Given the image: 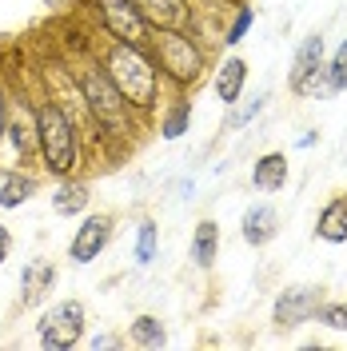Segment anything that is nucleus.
I'll return each instance as SVG.
<instances>
[{
  "label": "nucleus",
  "mask_w": 347,
  "mask_h": 351,
  "mask_svg": "<svg viewBox=\"0 0 347 351\" xmlns=\"http://www.w3.org/2000/svg\"><path fill=\"white\" fill-rule=\"evenodd\" d=\"M148 52H152L160 76H164L176 92H188V88H195L208 76V48L195 40V32H176V28L152 32Z\"/></svg>",
  "instance_id": "39448f33"
},
{
  "label": "nucleus",
  "mask_w": 347,
  "mask_h": 351,
  "mask_svg": "<svg viewBox=\"0 0 347 351\" xmlns=\"http://www.w3.org/2000/svg\"><path fill=\"white\" fill-rule=\"evenodd\" d=\"M327 76H331V88H335V92L347 88V40L335 48V56H331V64H327Z\"/></svg>",
  "instance_id": "a878e982"
},
{
  "label": "nucleus",
  "mask_w": 347,
  "mask_h": 351,
  "mask_svg": "<svg viewBox=\"0 0 347 351\" xmlns=\"http://www.w3.org/2000/svg\"><path fill=\"white\" fill-rule=\"evenodd\" d=\"M36 192V176L24 168H4L0 172V208H21Z\"/></svg>",
  "instance_id": "a211bd4d"
},
{
  "label": "nucleus",
  "mask_w": 347,
  "mask_h": 351,
  "mask_svg": "<svg viewBox=\"0 0 347 351\" xmlns=\"http://www.w3.org/2000/svg\"><path fill=\"white\" fill-rule=\"evenodd\" d=\"M32 80L40 84L44 96H52V100L68 112V120L76 124L80 140H84V152H104L100 128H96V120H92V112H88V100H84V92H80V80H76V72L68 64V56H44L40 68L32 72Z\"/></svg>",
  "instance_id": "20e7f679"
},
{
  "label": "nucleus",
  "mask_w": 347,
  "mask_h": 351,
  "mask_svg": "<svg viewBox=\"0 0 347 351\" xmlns=\"http://www.w3.org/2000/svg\"><path fill=\"white\" fill-rule=\"evenodd\" d=\"M88 199H92V188H88L84 180L64 176V180L56 184V192H52V212H56V216H80L88 208Z\"/></svg>",
  "instance_id": "2eb2a0df"
},
{
  "label": "nucleus",
  "mask_w": 347,
  "mask_h": 351,
  "mask_svg": "<svg viewBox=\"0 0 347 351\" xmlns=\"http://www.w3.org/2000/svg\"><path fill=\"white\" fill-rule=\"evenodd\" d=\"M243 80H248V64H243L239 56H228V60L216 68V96L224 104H236L239 92H243Z\"/></svg>",
  "instance_id": "412c9836"
},
{
  "label": "nucleus",
  "mask_w": 347,
  "mask_h": 351,
  "mask_svg": "<svg viewBox=\"0 0 347 351\" xmlns=\"http://www.w3.org/2000/svg\"><path fill=\"white\" fill-rule=\"evenodd\" d=\"M8 252H12V232L0 228V267H4V260H8Z\"/></svg>",
  "instance_id": "c85d7f7f"
},
{
  "label": "nucleus",
  "mask_w": 347,
  "mask_h": 351,
  "mask_svg": "<svg viewBox=\"0 0 347 351\" xmlns=\"http://www.w3.org/2000/svg\"><path fill=\"white\" fill-rule=\"evenodd\" d=\"M52 287H56V263H48V260L24 263V271H21V307L44 304V295H48Z\"/></svg>",
  "instance_id": "ddd939ff"
},
{
  "label": "nucleus",
  "mask_w": 347,
  "mask_h": 351,
  "mask_svg": "<svg viewBox=\"0 0 347 351\" xmlns=\"http://www.w3.org/2000/svg\"><path fill=\"white\" fill-rule=\"evenodd\" d=\"M4 144L12 148L16 164H32L40 160V148H36V112H32V92L24 80L8 84V128H4Z\"/></svg>",
  "instance_id": "423d86ee"
},
{
  "label": "nucleus",
  "mask_w": 347,
  "mask_h": 351,
  "mask_svg": "<svg viewBox=\"0 0 347 351\" xmlns=\"http://www.w3.org/2000/svg\"><path fill=\"white\" fill-rule=\"evenodd\" d=\"M156 247H160V228H156V219H144L140 228H136V247H132V260L140 263V267H148L156 260Z\"/></svg>",
  "instance_id": "5701e85b"
},
{
  "label": "nucleus",
  "mask_w": 347,
  "mask_h": 351,
  "mask_svg": "<svg viewBox=\"0 0 347 351\" xmlns=\"http://www.w3.org/2000/svg\"><path fill=\"white\" fill-rule=\"evenodd\" d=\"M84 324H88L84 304H80V300H60V304H52L40 315L36 339H40V348H48V351H72L84 339Z\"/></svg>",
  "instance_id": "6e6552de"
},
{
  "label": "nucleus",
  "mask_w": 347,
  "mask_h": 351,
  "mask_svg": "<svg viewBox=\"0 0 347 351\" xmlns=\"http://www.w3.org/2000/svg\"><path fill=\"white\" fill-rule=\"evenodd\" d=\"M320 68H324V36L315 32V36H307V40L296 48V64H291V92L304 84V80H311Z\"/></svg>",
  "instance_id": "f3484780"
},
{
  "label": "nucleus",
  "mask_w": 347,
  "mask_h": 351,
  "mask_svg": "<svg viewBox=\"0 0 347 351\" xmlns=\"http://www.w3.org/2000/svg\"><path fill=\"white\" fill-rule=\"evenodd\" d=\"M263 100H267V96H256V100H252L248 108L232 112V116H228V128H243L248 120H256V116H260V112H263Z\"/></svg>",
  "instance_id": "bb28decb"
},
{
  "label": "nucleus",
  "mask_w": 347,
  "mask_h": 351,
  "mask_svg": "<svg viewBox=\"0 0 347 351\" xmlns=\"http://www.w3.org/2000/svg\"><path fill=\"white\" fill-rule=\"evenodd\" d=\"M239 236L252 243V247H267V243L280 236V212L272 204H252L243 219H239Z\"/></svg>",
  "instance_id": "f8f14e48"
},
{
  "label": "nucleus",
  "mask_w": 347,
  "mask_h": 351,
  "mask_svg": "<svg viewBox=\"0 0 347 351\" xmlns=\"http://www.w3.org/2000/svg\"><path fill=\"white\" fill-rule=\"evenodd\" d=\"M68 64H72V72H76L80 92H84V100H88V112H92V120H96V128H100L104 152L108 156L132 152L136 140H140V132H144V120L132 112V104L120 96V88L112 84V76L100 68V60L92 56L88 40L80 44L76 56H68Z\"/></svg>",
  "instance_id": "f257e3e1"
},
{
  "label": "nucleus",
  "mask_w": 347,
  "mask_h": 351,
  "mask_svg": "<svg viewBox=\"0 0 347 351\" xmlns=\"http://www.w3.org/2000/svg\"><path fill=\"white\" fill-rule=\"evenodd\" d=\"M140 16L152 32L176 28V32H195V4L192 0H136Z\"/></svg>",
  "instance_id": "9b49d317"
},
{
  "label": "nucleus",
  "mask_w": 347,
  "mask_h": 351,
  "mask_svg": "<svg viewBox=\"0 0 347 351\" xmlns=\"http://www.w3.org/2000/svg\"><path fill=\"white\" fill-rule=\"evenodd\" d=\"M315 236L324 243H344L347 240V196H331L324 208H320Z\"/></svg>",
  "instance_id": "4468645a"
},
{
  "label": "nucleus",
  "mask_w": 347,
  "mask_h": 351,
  "mask_svg": "<svg viewBox=\"0 0 347 351\" xmlns=\"http://www.w3.org/2000/svg\"><path fill=\"white\" fill-rule=\"evenodd\" d=\"M116 343H120L116 335H96V339H92V351L96 348H116Z\"/></svg>",
  "instance_id": "c756f323"
},
{
  "label": "nucleus",
  "mask_w": 347,
  "mask_h": 351,
  "mask_svg": "<svg viewBox=\"0 0 347 351\" xmlns=\"http://www.w3.org/2000/svg\"><path fill=\"white\" fill-rule=\"evenodd\" d=\"M156 128H160V136H164V140H180L184 132L192 128V100H188V96L180 92V96H176L172 104H168V108L160 112Z\"/></svg>",
  "instance_id": "aec40b11"
},
{
  "label": "nucleus",
  "mask_w": 347,
  "mask_h": 351,
  "mask_svg": "<svg viewBox=\"0 0 347 351\" xmlns=\"http://www.w3.org/2000/svg\"><path fill=\"white\" fill-rule=\"evenodd\" d=\"M4 128H8V84L0 80V148H4Z\"/></svg>",
  "instance_id": "cd10ccee"
},
{
  "label": "nucleus",
  "mask_w": 347,
  "mask_h": 351,
  "mask_svg": "<svg viewBox=\"0 0 347 351\" xmlns=\"http://www.w3.org/2000/svg\"><path fill=\"white\" fill-rule=\"evenodd\" d=\"M92 16H96V28L112 40L136 44V48L152 44V28L140 16L136 0H92Z\"/></svg>",
  "instance_id": "0eeeda50"
},
{
  "label": "nucleus",
  "mask_w": 347,
  "mask_h": 351,
  "mask_svg": "<svg viewBox=\"0 0 347 351\" xmlns=\"http://www.w3.org/2000/svg\"><path fill=\"white\" fill-rule=\"evenodd\" d=\"M252 188L256 192H280V188H287V156L283 152L260 156L256 168H252Z\"/></svg>",
  "instance_id": "dca6fc26"
},
{
  "label": "nucleus",
  "mask_w": 347,
  "mask_h": 351,
  "mask_svg": "<svg viewBox=\"0 0 347 351\" xmlns=\"http://www.w3.org/2000/svg\"><path fill=\"white\" fill-rule=\"evenodd\" d=\"M252 21H256V12H252L248 4H239V8H236V21H232V28L224 32V44H239L243 36H248V28H252Z\"/></svg>",
  "instance_id": "393cba45"
},
{
  "label": "nucleus",
  "mask_w": 347,
  "mask_h": 351,
  "mask_svg": "<svg viewBox=\"0 0 347 351\" xmlns=\"http://www.w3.org/2000/svg\"><path fill=\"white\" fill-rule=\"evenodd\" d=\"M315 319H320L324 328H331V331H347V300H339V304H324Z\"/></svg>",
  "instance_id": "b1692460"
},
{
  "label": "nucleus",
  "mask_w": 347,
  "mask_h": 351,
  "mask_svg": "<svg viewBox=\"0 0 347 351\" xmlns=\"http://www.w3.org/2000/svg\"><path fill=\"white\" fill-rule=\"evenodd\" d=\"M28 92H32V112H36V148H40V168L48 176H56V180L76 176V172H80V164H84V140H80L76 124L68 120V112L60 108L52 96H44L36 80L28 84Z\"/></svg>",
  "instance_id": "7ed1b4c3"
},
{
  "label": "nucleus",
  "mask_w": 347,
  "mask_h": 351,
  "mask_svg": "<svg viewBox=\"0 0 347 351\" xmlns=\"http://www.w3.org/2000/svg\"><path fill=\"white\" fill-rule=\"evenodd\" d=\"M320 307H324V287L296 284V287H287V291H280V300L272 307V324L276 328H300V324L320 315Z\"/></svg>",
  "instance_id": "1a4fd4ad"
},
{
  "label": "nucleus",
  "mask_w": 347,
  "mask_h": 351,
  "mask_svg": "<svg viewBox=\"0 0 347 351\" xmlns=\"http://www.w3.org/2000/svg\"><path fill=\"white\" fill-rule=\"evenodd\" d=\"M216 252H219V223L216 219H200L192 232V263L200 271H208L216 263Z\"/></svg>",
  "instance_id": "6ab92c4d"
},
{
  "label": "nucleus",
  "mask_w": 347,
  "mask_h": 351,
  "mask_svg": "<svg viewBox=\"0 0 347 351\" xmlns=\"http://www.w3.org/2000/svg\"><path fill=\"white\" fill-rule=\"evenodd\" d=\"M112 228H116V219L108 212H96V216H84L80 219V228H76V236L68 243V260L72 263H92L104 247L112 243Z\"/></svg>",
  "instance_id": "9d476101"
},
{
  "label": "nucleus",
  "mask_w": 347,
  "mask_h": 351,
  "mask_svg": "<svg viewBox=\"0 0 347 351\" xmlns=\"http://www.w3.org/2000/svg\"><path fill=\"white\" fill-rule=\"evenodd\" d=\"M128 339L136 348H164L168 343V331H164V324L156 315H136L132 328H128Z\"/></svg>",
  "instance_id": "4be33fe9"
},
{
  "label": "nucleus",
  "mask_w": 347,
  "mask_h": 351,
  "mask_svg": "<svg viewBox=\"0 0 347 351\" xmlns=\"http://www.w3.org/2000/svg\"><path fill=\"white\" fill-rule=\"evenodd\" d=\"M84 40L92 48V56L100 60V68L112 76V84L120 88V96L132 104V112L148 124L156 116V104H160V68H156L152 52L124 40H112L100 28H92Z\"/></svg>",
  "instance_id": "f03ea898"
}]
</instances>
